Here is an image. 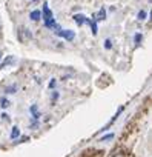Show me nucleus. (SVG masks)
Instances as JSON below:
<instances>
[{"mask_svg":"<svg viewBox=\"0 0 152 157\" xmlns=\"http://www.w3.org/2000/svg\"><path fill=\"white\" fill-rule=\"evenodd\" d=\"M17 36H19V40L20 42H29L32 39V33L26 28V26H20L17 29Z\"/></svg>","mask_w":152,"mask_h":157,"instance_id":"obj_1","label":"nucleus"},{"mask_svg":"<svg viewBox=\"0 0 152 157\" xmlns=\"http://www.w3.org/2000/svg\"><path fill=\"white\" fill-rule=\"evenodd\" d=\"M55 34H57L58 37H61V39L68 40V42L74 40V37H75L74 31H69V29H60V28H57V29H55Z\"/></svg>","mask_w":152,"mask_h":157,"instance_id":"obj_2","label":"nucleus"},{"mask_svg":"<svg viewBox=\"0 0 152 157\" xmlns=\"http://www.w3.org/2000/svg\"><path fill=\"white\" fill-rule=\"evenodd\" d=\"M42 17L45 19V20H49V19H52V11L48 8V3H45L43 5V11H42Z\"/></svg>","mask_w":152,"mask_h":157,"instance_id":"obj_3","label":"nucleus"},{"mask_svg":"<svg viewBox=\"0 0 152 157\" xmlns=\"http://www.w3.org/2000/svg\"><path fill=\"white\" fill-rule=\"evenodd\" d=\"M29 19H31L32 22H39V20L42 19V13H40L39 10H34V11L29 14Z\"/></svg>","mask_w":152,"mask_h":157,"instance_id":"obj_4","label":"nucleus"},{"mask_svg":"<svg viewBox=\"0 0 152 157\" xmlns=\"http://www.w3.org/2000/svg\"><path fill=\"white\" fill-rule=\"evenodd\" d=\"M85 23H88V25L91 26L92 34H97V20H95V19H86V22H85Z\"/></svg>","mask_w":152,"mask_h":157,"instance_id":"obj_5","label":"nucleus"},{"mask_svg":"<svg viewBox=\"0 0 152 157\" xmlns=\"http://www.w3.org/2000/svg\"><path fill=\"white\" fill-rule=\"evenodd\" d=\"M72 19L75 20V23H77V25H83V23L86 22V17H85L83 14H74Z\"/></svg>","mask_w":152,"mask_h":157,"instance_id":"obj_6","label":"nucleus"},{"mask_svg":"<svg viewBox=\"0 0 152 157\" xmlns=\"http://www.w3.org/2000/svg\"><path fill=\"white\" fill-rule=\"evenodd\" d=\"M45 25H46V28H49V29H54V31L58 28V25L55 23L54 17H52V19H49V20H45Z\"/></svg>","mask_w":152,"mask_h":157,"instance_id":"obj_7","label":"nucleus"},{"mask_svg":"<svg viewBox=\"0 0 152 157\" xmlns=\"http://www.w3.org/2000/svg\"><path fill=\"white\" fill-rule=\"evenodd\" d=\"M94 19H95V20H105V19H106V11H105V8H102V10L98 11V14L94 16Z\"/></svg>","mask_w":152,"mask_h":157,"instance_id":"obj_8","label":"nucleus"},{"mask_svg":"<svg viewBox=\"0 0 152 157\" xmlns=\"http://www.w3.org/2000/svg\"><path fill=\"white\" fill-rule=\"evenodd\" d=\"M31 113H32V119H34V120H37V119L40 117V113H39V109H37V106H35V105H32V106H31Z\"/></svg>","mask_w":152,"mask_h":157,"instance_id":"obj_9","label":"nucleus"},{"mask_svg":"<svg viewBox=\"0 0 152 157\" xmlns=\"http://www.w3.org/2000/svg\"><path fill=\"white\" fill-rule=\"evenodd\" d=\"M9 105H11V102L8 100V99H0V106H2L3 109H6V108H9Z\"/></svg>","mask_w":152,"mask_h":157,"instance_id":"obj_10","label":"nucleus"},{"mask_svg":"<svg viewBox=\"0 0 152 157\" xmlns=\"http://www.w3.org/2000/svg\"><path fill=\"white\" fill-rule=\"evenodd\" d=\"M5 93H8V94H14V93H17V83H14V85L8 86V88L5 90Z\"/></svg>","mask_w":152,"mask_h":157,"instance_id":"obj_11","label":"nucleus"},{"mask_svg":"<svg viewBox=\"0 0 152 157\" xmlns=\"http://www.w3.org/2000/svg\"><path fill=\"white\" fill-rule=\"evenodd\" d=\"M19 136H20V131H19V128H17V126H14V128H13V131H11V139L14 140V139H17Z\"/></svg>","mask_w":152,"mask_h":157,"instance_id":"obj_12","label":"nucleus"},{"mask_svg":"<svg viewBox=\"0 0 152 157\" xmlns=\"http://www.w3.org/2000/svg\"><path fill=\"white\" fill-rule=\"evenodd\" d=\"M13 62H14V57H6V59H5V62H3L2 65H0V68H5V66H8V65H9V63H13Z\"/></svg>","mask_w":152,"mask_h":157,"instance_id":"obj_13","label":"nucleus"},{"mask_svg":"<svg viewBox=\"0 0 152 157\" xmlns=\"http://www.w3.org/2000/svg\"><path fill=\"white\" fill-rule=\"evenodd\" d=\"M137 19H138V20H144V19H146V11H140Z\"/></svg>","mask_w":152,"mask_h":157,"instance_id":"obj_14","label":"nucleus"},{"mask_svg":"<svg viewBox=\"0 0 152 157\" xmlns=\"http://www.w3.org/2000/svg\"><path fill=\"white\" fill-rule=\"evenodd\" d=\"M105 48H106V49H111V48H112V42H111L109 39L105 40Z\"/></svg>","mask_w":152,"mask_h":157,"instance_id":"obj_15","label":"nucleus"},{"mask_svg":"<svg viewBox=\"0 0 152 157\" xmlns=\"http://www.w3.org/2000/svg\"><path fill=\"white\" fill-rule=\"evenodd\" d=\"M112 137H114V134H108V136L102 137V142H106V140H109V139H112Z\"/></svg>","mask_w":152,"mask_h":157,"instance_id":"obj_16","label":"nucleus"},{"mask_svg":"<svg viewBox=\"0 0 152 157\" xmlns=\"http://www.w3.org/2000/svg\"><path fill=\"white\" fill-rule=\"evenodd\" d=\"M37 128H39V122H35V120H34V122L31 123V129H37Z\"/></svg>","mask_w":152,"mask_h":157,"instance_id":"obj_17","label":"nucleus"},{"mask_svg":"<svg viewBox=\"0 0 152 157\" xmlns=\"http://www.w3.org/2000/svg\"><path fill=\"white\" fill-rule=\"evenodd\" d=\"M140 40H141V36H140V34H137V36H135V42H137V43H140Z\"/></svg>","mask_w":152,"mask_h":157,"instance_id":"obj_18","label":"nucleus"},{"mask_svg":"<svg viewBox=\"0 0 152 157\" xmlns=\"http://www.w3.org/2000/svg\"><path fill=\"white\" fill-rule=\"evenodd\" d=\"M57 97H58V93H57V91H54V93H52V100H55Z\"/></svg>","mask_w":152,"mask_h":157,"instance_id":"obj_19","label":"nucleus"},{"mask_svg":"<svg viewBox=\"0 0 152 157\" xmlns=\"http://www.w3.org/2000/svg\"><path fill=\"white\" fill-rule=\"evenodd\" d=\"M54 86H55V80H51L49 82V88H54Z\"/></svg>","mask_w":152,"mask_h":157,"instance_id":"obj_20","label":"nucleus"},{"mask_svg":"<svg viewBox=\"0 0 152 157\" xmlns=\"http://www.w3.org/2000/svg\"><path fill=\"white\" fill-rule=\"evenodd\" d=\"M2 57H3V52H2V51H0V60H2Z\"/></svg>","mask_w":152,"mask_h":157,"instance_id":"obj_21","label":"nucleus"},{"mask_svg":"<svg viewBox=\"0 0 152 157\" xmlns=\"http://www.w3.org/2000/svg\"><path fill=\"white\" fill-rule=\"evenodd\" d=\"M31 2H39V0H31Z\"/></svg>","mask_w":152,"mask_h":157,"instance_id":"obj_22","label":"nucleus"},{"mask_svg":"<svg viewBox=\"0 0 152 157\" xmlns=\"http://www.w3.org/2000/svg\"><path fill=\"white\" fill-rule=\"evenodd\" d=\"M150 19H152V13H150Z\"/></svg>","mask_w":152,"mask_h":157,"instance_id":"obj_23","label":"nucleus"}]
</instances>
